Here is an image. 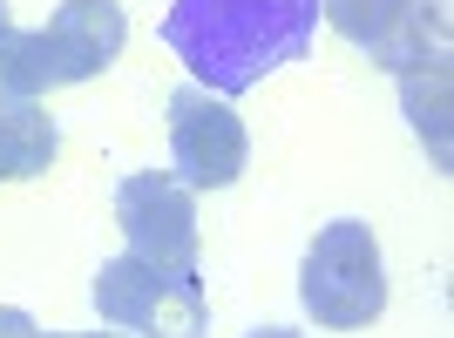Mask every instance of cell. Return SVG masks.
Returning a JSON list of instances; mask_svg holds the SVG:
<instances>
[{"label": "cell", "mask_w": 454, "mask_h": 338, "mask_svg": "<svg viewBox=\"0 0 454 338\" xmlns=\"http://www.w3.org/2000/svg\"><path fill=\"white\" fill-rule=\"evenodd\" d=\"M319 35V0H170L163 14V41L184 61L197 88L210 95H245L285 68L305 61Z\"/></svg>", "instance_id": "1"}, {"label": "cell", "mask_w": 454, "mask_h": 338, "mask_svg": "<svg viewBox=\"0 0 454 338\" xmlns=\"http://www.w3.org/2000/svg\"><path fill=\"white\" fill-rule=\"evenodd\" d=\"M129 41V14L115 0H61L48 27H27V35L0 41V102H41L48 88H75L95 81L122 55Z\"/></svg>", "instance_id": "2"}, {"label": "cell", "mask_w": 454, "mask_h": 338, "mask_svg": "<svg viewBox=\"0 0 454 338\" xmlns=\"http://www.w3.org/2000/svg\"><path fill=\"white\" fill-rule=\"evenodd\" d=\"M299 304L319 332H366L387 311V257H380L373 224H360V217L319 224L299 264Z\"/></svg>", "instance_id": "3"}, {"label": "cell", "mask_w": 454, "mask_h": 338, "mask_svg": "<svg viewBox=\"0 0 454 338\" xmlns=\"http://www.w3.org/2000/svg\"><path fill=\"white\" fill-rule=\"evenodd\" d=\"M95 311L102 325L129 338H204L210 332V298H204V278L197 271H163V264H143V257H109L95 271Z\"/></svg>", "instance_id": "4"}, {"label": "cell", "mask_w": 454, "mask_h": 338, "mask_svg": "<svg viewBox=\"0 0 454 338\" xmlns=\"http://www.w3.org/2000/svg\"><path fill=\"white\" fill-rule=\"evenodd\" d=\"M115 230L129 257L163 264V271H197V244H204L197 189H184L170 169H143L115 183Z\"/></svg>", "instance_id": "5"}, {"label": "cell", "mask_w": 454, "mask_h": 338, "mask_svg": "<svg viewBox=\"0 0 454 338\" xmlns=\"http://www.w3.org/2000/svg\"><path fill=\"white\" fill-rule=\"evenodd\" d=\"M251 163V129L224 95L176 88L170 95V176L184 189H231Z\"/></svg>", "instance_id": "6"}, {"label": "cell", "mask_w": 454, "mask_h": 338, "mask_svg": "<svg viewBox=\"0 0 454 338\" xmlns=\"http://www.w3.org/2000/svg\"><path fill=\"white\" fill-rule=\"evenodd\" d=\"M319 14L353 48H366L380 68H394V75L427 61V55H441V35H427V14L414 0H319Z\"/></svg>", "instance_id": "7"}, {"label": "cell", "mask_w": 454, "mask_h": 338, "mask_svg": "<svg viewBox=\"0 0 454 338\" xmlns=\"http://www.w3.org/2000/svg\"><path fill=\"white\" fill-rule=\"evenodd\" d=\"M61 156V129L41 102H0V183L41 176Z\"/></svg>", "instance_id": "8"}, {"label": "cell", "mask_w": 454, "mask_h": 338, "mask_svg": "<svg viewBox=\"0 0 454 338\" xmlns=\"http://www.w3.org/2000/svg\"><path fill=\"white\" fill-rule=\"evenodd\" d=\"M400 102H407V115H414L420 142L434 150V163L448 169V48L427 61H414V68H400Z\"/></svg>", "instance_id": "9"}, {"label": "cell", "mask_w": 454, "mask_h": 338, "mask_svg": "<svg viewBox=\"0 0 454 338\" xmlns=\"http://www.w3.org/2000/svg\"><path fill=\"white\" fill-rule=\"evenodd\" d=\"M0 338H41V325L20 311V304H0Z\"/></svg>", "instance_id": "10"}, {"label": "cell", "mask_w": 454, "mask_h": 338, "mask_svg": "<svg viewBox=\"0 0 454 338\" xmlns=\"http://www.w3.org/2000/svg\"><path fill=\"white\" fill-rule=\"evenodd\" d=\"M245 338H305V332H292V325H258V332H245Z\"/></svg>", "instance_id": "11"}, {"label": "cell", "mask_w": 454, "mask_h": 338, "mask_svg": "<svg viewBox=\"0 0 454 338\" xmlns=\"http://www.w3.org/2000/svg\"><path fill=\"white\" fill-rule=\"evenodd\" d=\"M55 338H129V332H115V325H109V332H55Z\"/></svg>", "instance_id": "12"}, {"label": "cell", "mask_w": 454, "mask_h": 338, "mask_svg": "<svg viewBox=\"0 0 454 338\" xmlns=\"http://www.w3.org/2000/svg\"><path fill=\"white\" fill-rule=\"evenodd\" d=\"M14 35V7H7V0H0V41Z\"/></svg>", "instance_id": "13"}]
</instances>
